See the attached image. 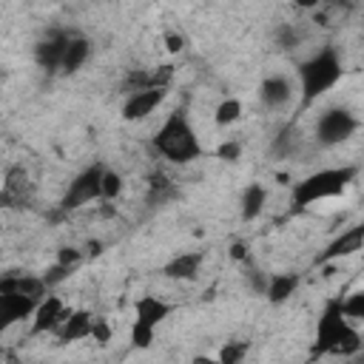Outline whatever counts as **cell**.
<instances>
[{"mask_svg":"<svg viewBox=\"0 0 364 364\" xmlns=\"http://www.w3.org/2000/svg\"><path fill=\"white\" fill-rule=\"evenodd\" d=\"M341 77H344V63L336 46H321L318 51H313L307 60L299 63L296 77H293L301 105L316 102L321 94L336 88Z\"/></svg>","mask_w":364,"mask_h":364,"instance_id":"6da1fadb","label":"cell"},{"mask_svg":"<svg viewBox=\"0 0 364 364\" xmlns=\"http://www.w3.org/2000/svg\"><path fill=\"white\" fill-rule=\"evenodd\" d=\"M154 151L173 162V165H188L193 159L202 156V142H199V134L193 128V122L182 114V111H171L159 128L154 131Z\"/></svg>","mask_w":364,"mask_h":364,"instance_id":"7a4b0ae2","label":"cell"},{"mask_svg":"<svg viewBox=\"0 0 364 364\" xmlns=\"http://www.w3.org/2000/svg\"><path fill=\"white\" fill-rule=\"evenodd\" d=\"M358 350H361L358 324H353L341 316L338 299H327V304L318 316V324H316L313 353H318V355H355Z\"/></svg>","mask_w":364,"mask_h":364,"instance_id":"3957f363","label":"cell"},{"mask_svg":"<svg viewBox=\"0 0 364 364\" xmlns=\"http://www.w3.org/2000/svg\"><path fill=\"white\" fill-rule=\"evenodd\" d=\"M355 176H358V165L318 168L293 185V205L296 208H313L318 202L336 199L355 182Z\"/></svg>","mask_w":364,"mask_h":364,"instance_id":"277c9868","label":"cell"},{"mask_svg":"<svg viewBox=\"0 0 364 364\" xmlns=\"http://www.w3.org/2000/svg\"><path fill=\"white\" fill-rule=\"evenodd\" d=\"M171 316V304L159 296H139L134 301V327H131V344L136 350H148L156 338V327Z\"/></svg>","mask_w":364,"mask_h":364,"instance_id":"5b68a950","label":"cell"},{"mask_svg":"<svg viewBox=\"0 0 364 364\" xmlns=\"http://www.w3.org/2000/svg\"><path fill=\"white\" fill-rule=\"evenodd\" d=\"M358 125L361 122H358V117L350 108L333 105V108H327V111L318 114V119H316V139L321 145H341L350 136H355Z\"/></svg>","mask_w":364,"mask_h":364,"instance_id":"8992f818","label":"cell"},{"mask_svg":"<svg viewBox=\"0 0 364 364\" xmlns=\"http://www.w3.org/2000/svg\"><path fill=\"white\" fill-rule=\"evenodd\" d=\"M102 165H88L85 171H80L68 188H65V196H63V208H82V205H91L94 199H100V179H102Z\"/></svg>","mask_w":364,"mask_h":364,"instance_id":"52a82bcc","label":"cell"},{"mask_svg":"<svg viewBox=\"0 0 364 364\" xmlns=\"http://www.w3.org/2000/svg\"><path fill=\"white\" fill-rule=\"evenodd\" d=\"M296 97H299V91H296V80L290 74H267L259 82V102L267 111H282Z\"/></svg>","mask_w":364,"mask_h":364,"instance_id":"ba28073f","label":"cell"},{"mask_svg":"<svg viewBox=\"0 0 364 364\" xmlns=\"http://www.w3.org/2000/svg\"><path fill=\"white\" fill-rule=\"evenodd\" d=\"M68 313H71V307H68L60 296H46V299H40L37 307H34V313L28 316V318H31V333H34V336H40V333H54V330L65 321Z\"/></svg>","mask_w":364,"mask_h":364,"instance_id":"9c48e42d","label":"cell"},{"mask_svg":"<svg viewBox=\"0 0 364 364\" xmlns=\"http://www.w3.org/2000/svg\"><path fill=\"white\" fill-rule=\"evenodd\" d=\"M165 100V88H136V91H128L125 94V102H122V119L128 122H136V119H145L151 117Z\"/></svg>","mask_w":364,"mask_h":364,"instance_id":"30bf717a","label":"cell"},{"mask_svg":"<svg viewBox=\"0 0 364 364\" xmlns=\"http://www.w3.org/2000/svg\"><path fill=\"white\" fill-rule=\"evenodd\" d=\"M0 293H14V296L40 301L48 296V284L43 276H34V273H6L0 276Z\"/></svg>","mask_w":364,"mask_h":364,"instance_id":"8fae6325","label":"cell"},{"mask_svg":"<svg viewBox=\"0 0 364 364\" xmlns=\"http://www.w3.org/2000/svg\"><path fill=\"white\" fill-rule=\"evenodd\" d=\"M361 242H364V225L355 222V225H350L347 230H341V236H336V239L324 247V253H321L316 262H318V264H327V262H333V259L353 256V253L361 250Z\"/></svg>","mask_w":364,"mask_h":364,"instance_id":"7c38bea8","label":"cell"},{"mask_svg":"<svg viewBox=\"0 0 364 364\" xmlns=\"http://www.w3.org/2000/svg\"><path fill=\"white\" fill-rule=\"evenodd\" d=\"M37 301L26 299V296H14V293H0V336L9 333L17 321L28 318L34 313Z\"/></svg>","mask_w":364,"mask_h":364,"instance_id":"4fadbf2b","label":"cell"},{"mask_svg":"<svg viewBox=\"0 0 364 364\" xmlns=\"http://www.w3.org/2000/svg\"><path fill=\"white\" fill-rule=\"evenodd\" d=\"M205 262V253L202 250H185V253H176L173 259H168L162 264V276L165 279H173V282H191L199 276V267Z\"/></svg>","mask_w":364,"mask_h":364,"instance_id":"5bb4252c","label":"cell"},{"mask_svg":"<svg viewBox=\"0 0 364 364\" xmlns=\"http://www.w3.org/2000/svg\"><path fill=\"white\" fill-rule=\"evenodd\" d=\"M91 327H94V316L88 310H74L65 316V321L54 330V336L63 341V344H71V341H82V338H91Z\"/></svg>","mask_w":364,"mask_h":364,"instance_id":"9a60e30c","label":"cell"},{"mask_svg":"<svg viewBox=\"0 0 364 364\" xmlns=\"http://www.w3.org/2000/svg\"><path fill=\"white\" fill-rule=\"evenodd\" d=\"M28 191H31V182H28V173L14 165L6 171V179H3V191H0V205L3 208H11V205H23L28 199Z\"/></svg>","mask_w":364,"mask_h":364,"instance_id":"2e32d148","label":"cell"},{"mask_svg":"<svg viewBox=\"0 0 364 364\" xmlns=\"http://www.w3.org/2000/svg\"><path fill=\"white\" fill-rule=\"evenodd\" d=\"M91 57V43L80 34H68L65 37V48H63V57H60V74H74L85 65V60Z\"/></svg>","mask_w":364,"mask_h":364,"instance_id":"e0dca14e","label":"cell"},{"mask_svg":"<svg viewBox=\"0 0 364 364\" xmlns=\"http://www.w3.org/2000/svg\"><path fill=\"white\" fill-rule=\"evenodd\" d=\"M299 287V276L296 273H273L264 282V296L270 304H284Z\"/></svg>","mask_w":364,"mask_h":364,"instance_id":"ac0fdd59","label":"cell"},{"mask_svg":"<svg viewBox=\"0 0 364 364\" xmlns=\"http://www.w3.org/2000/svg\"><path fill=\"white\" fill-rule=\"evenodd\" d=\"M65 37H68V34H51V37H46L43 43H37V48H34L37 65H43V68H48V71H57V68H60L63 48H65Z\"/></svg>","mask_w":364,"mask_h":364,"instance_id":"d6986e66","label":"cell"},{"mask_svg":"<svg viewBox=\"0 0 364 364\" xmlns=\"http://www.w3.org/2000/svg\"><path fill=\"white\" fill-rule=\"evenodd\" d=\"M264 205H267V188L264 185H247L245 191H242V199H239V210H242V219L245 222H250V219H256L262 210H264Z\"/></svg>","mask_w":364,"mask_h":364,"instance_id":"ffe728a7","label":"cell"},{"mask_svg":"<svg viewBox=\"0 0 364 364\" xmlns=\"http://www.w3.org/2000/svg\"><path fill=\"white\" fill-rule=\"evenodd\" d=\"M338 307H341V316L353 324H358L364 318V290H353L347 296L338 299Z\"/></svg>","mask_w":364,"mask_h":364,"instance_id":"44dd1931","label":"cell"},{"mask_svg":"<svg viewBox=\"0 0 364 364\" xmlns=\"http://www.w3.org/2000/svg\"><path fill=\"white\" fill-rule=\"evenodd\" d=\"M239 117H242V100H236V97H225L213 111L216 125H233Z\"/></svg>","mask_w":364,"mask_h":364,"instance_id":"7402d4cb","label":"cell"},{"mask_svg":"<svg viewBox=\"0 0 364 364\" xmlns=\"http://www.w3.org/2000/svg\"><path fill=\"white\" fill-rule=\"evenodd\" d=\"M247 353H250V341H242V338H233V341H228V344H222V350H219V355H216V361H219V364H242Z\"/></svg>","mask_w":364,"mask_h":364,"instance_id":"603a6c76","label":"cell"},{"mask_svg":"<svg viewBox=\"0 0 364 364\" xmlns=\"http://www.w3.org/2000/svg\"><path fill=\"white\" fill-rule=\"evenodd\" d=\"M122 188H125L122 176H119L117 171L105 168V171H102V179H100V199H102V202H111V199H117V196L122 193Z\"/></svg>","mask_w":364,"mask_h":364,"instance_id":"cb8c5ba5","label":"cell"},{"mask_svg":"<svg viewBox=\"0 0 364 364\" xmlns=\"http://www.w3.org/2000/svg\"><path fill=\"white\" fill-rule=\"evenodd\" d=\"M91 338H94V341H108V338H111V327H108V321H105V318H100V316H94V327H91Z\"/></svg>","mask_w":364,"mask_h":364,"instance_id":"d4e9b609","label":"cell"},{"mask_svg":"<svg viewBox=\"0 0 364 364\" xmlns=\"http://www.w3.org/2000/svg\"><path fill=\"white\" fill-rule=\"evenodd\" d=\"M77 262H80V250H74V247H63L60 256H57V264H63V267H68V270H71V264H77Z\"/></svg>","mask_w":364,"mask_h":364,"instance_id":"484cf974","label":"cell"},{"mask_svg":"<svg viewBox=\"0 0 364 364\" xmlns=\"http://www.w3.org/2000/svg\"><path fill=\"white\" fill-rule=\"evenodd\" d=\"M219 156H222V159H236V156H239V145H236V142H225V145L219 148Z\"/></svg>","mask_w":364,"mask_h":364,"instance_id":"4316f807","label":"cell"},{"mask_svg":"<svg viewBox=\"0 0 364 364\" xmlns=\"http://www.w3.org/2000/svg\"><path fill=\"white\" fill-rule=\"evenodd\" d=\"M191 364H219V361H216L213 355H196V358H193Z\"/></svg>","mask_w":364,"mask_h":364,"instance_id":"83f0119b","label":"cell"},{"mask_svg":"<svg viewBox=\"0 0 364 364\" xmlns=\"http://www.w3.org/2000/svg\"><path fill=\"white\" fill-rule=\"evenodd\" d=\"M179 46H182V37H171V34H168V48H171V51H179Z\"/></svg>","mask_w":364,"mask_h":364,"instance_id":"f1b7e54d","label":"cell"}]
</instances>
